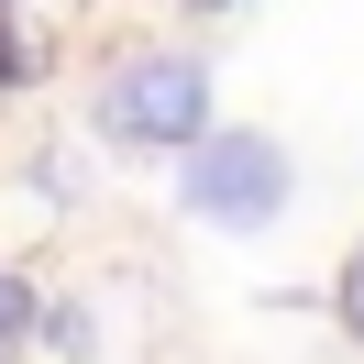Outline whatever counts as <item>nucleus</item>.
Masks as SVG:
<instances>
[{
	"mask_svg": "<svg viewBox=\"0 0 364 364\" xmlns=\"http://www.w3.org/2000/svg\"><path fill=\"white\" fill-rule=\"evenodd\" d=\"M33 77H45V45H33L23 0H0V89H33Z\"/></svg>",
	"mask_w": 364,
	"mask_h": 364,
	"instance_id": "3",
	"label": "nucleus"
},
{
	"mask_svg": "<svg viewBox=\"0 0 364 364\" xmlns=\"http://www.w3.org/2000/svg\"><path fill=\"white\" fill-rule=\"evenodd\" d=\"M33 331H45V298H33L23 265H0V353H23Z\"/></svg>",
	"mask_w": 364,
	"mask_h": 364,
	"instance_id": "4",
	"label": "nucleus"
},
{
	"mask_svg": "<svg viewBox=\"0 0 364 364\" xmlns=\"http://www.w3.org/2000/svg\"><path fill=\"white\" fill-rule=\"evenodd\" d=\"M331 320H342V342H364V243L342 254V276H331Z\"/></svg>",
	"mask_w": 364,
	"mask_h": 364,
	"instance_id": "5",
	"label": "nucleus"
},
{
	"mask_svg": "<svg viewBox=\"0 0 364 364\" xmlns=\"http://www.w3.org/2000/svg\"><path fill=\"white\" fill-rule=\"evenodd\" d=\"M177 11H188V23H221V11H243V0H177Z\"/></svg>",
	"mask_w": 364,
	"mask_h": 364,
	"instance_id": "7",
	"label": "nucleus"
},
{
	"mask_svg": "<svg viewBox=\"0 0 364 364\" xmlns=\"http://www.w3.org/2000/svg\"><path fill=\"white\" fill-rule=\"evenodd\" d=\"M45 342H55V353H89L100 331H89V309H45Z\"/></svg>",
	"mask_w": 364,
	"mask_h": 364,
	"instance_id": "6",
	"label": "nucleus"
},
{
	"mask_svg": "<svg viewBox=\"0 0 364 364\" xmlns=\"http://www.w3.org/2000/svg\"><path fill=\"white\" fill-rule=\"evenodd\" d=\"M177 199H188V221H210V232H276L287 199H298V166H287V144L254 133V122H210L177 155Z\"/></svg>",
	"mask_w": 364,
	"mask_h": 364,
	"instance_id": "2",
	"label": "nucleus"
},
{
	"mask_svg": "<svg viewBox=\"0 0 364 364\" xmlns=\"http://www.w3.org/2000/svg\"><path fill=\"white\" fill-rule=\"evenodd\" d=\"M210 122H221L210 55H188V45H122L89 89V133L111 155H188Z\"/></svg>",
	"mask_w": 364,
	"mask_h": 364,
	"instance_id": "1",
	"label": "nucleus"
}]
</instances>
